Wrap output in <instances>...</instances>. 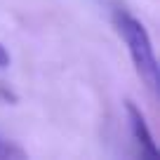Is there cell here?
I'll list each match as a JSON object with an SVG mask.
<instances>
[{
    "label": "cell",
    "mask_w": 160,
    "mask_h": 160,
    "mask_svg": "<svg viewBox=\"0 0 160 160\" xmlns=\"http://www.w3.org/2000/svg\"><path fill=\"white\" fill-rule=\"evenodd\" d=\"M113 26L118 31V35L122 38V42L127 45V52H130V59L134 64L137 73L141 75V80L151 90H155L158 87V59H155V50L148 31L144 28V24L137 17L122 10L115 12Z\"/></svg>",
    "instance_id": "obj_1"
},
{
    "label": "cell",
    "mask_w": 160,
    "mask_h": 160,
    "mask_svg": "<svg viewBox=\"0 0 160 160\" xmlns=\"http://www.w3.org/2000/svg\"><path fill=\"white\" fill-rule=\"evenodd\" d=\"M125 111H127V120H130V127H132V134H134L137 144L148 155H155L158 153V146H155V141H153V134H151L148 125H146V118H144V113H141V108L134 101H127Z\"/></svg>",
    "instance_id": "obj_2"
},
{
    "label": "cell",
    "mask_w": 160,
    "mask_h": 160,
    "mask_svg": "<svg viewBox=\"0 0 160 160\" xmlns=\"http://www.w3.org/2000/svg\"><path fill=\"white\" fill-rule=\"evenodd\" d=\"M14 158L17 160H24L26 158V151L0 137V160H14Z\"/></svg>",
    "instance_id": "obj_3"
},
{
    "label": "cell",
    "mask_w": 160,
    "mask_h": 160,
    "mask_svg": "<svg viewBox=\"0 0 160 160\" xmlns=\"http://www.w3.org/2000/svg\"><path fill=\"white\" fill-rule=\"evenodd\" d=\"M7 66H10V54H7L5 45L0 42V68H7Z\"/></svg>",
    "instance_id": "obj_4"
}]
</instances>
